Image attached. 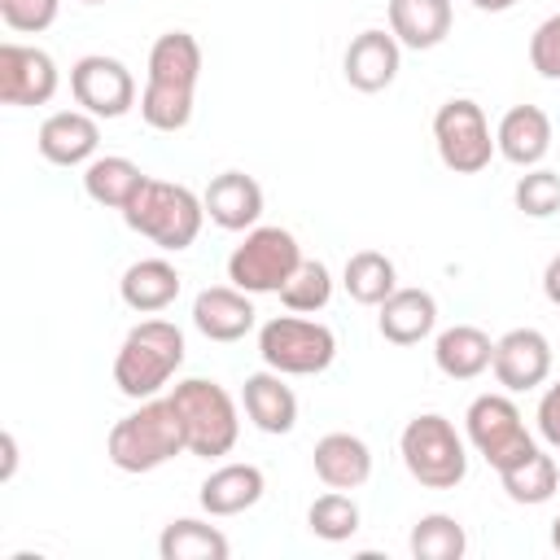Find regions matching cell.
<instances>
[{"instance_id": "obj_38", "label": "cell", "mask_w": 560, "mask_h": 560, "mask_svg": "<svg viewBox=\"0 0 560 560\" xmlns=\"http://www.w3.org/2000/svg\"><path fill=\"white\" fill-rule=\"evenodd\" d=\"M0 446H4V468H0V481H9V477H13V468H18V438H13V433H4V438H0Z\"/></svg>"}, {"instance_id": "obj_23", "label": "cell", "mask_w": 560, "mask_h": 560, "mask_svg": "<svg viewBox=\"0 0 560 560\" xmlns=\"http://www.w3.org/2000/svg\"><path fill=\"white\" fill-rule=\"evenodd\" d=\"M267 490V477L258 464H219L201 481V512L206 516H241L249 512Z\"/></svg>"}, {"instance_id": "obj_29", "label": "cell", "mask_w": 560, "mask_h": 560, "mask_svg": "<svg viewBox=\"0 0 560 560\" xmlns=\"http://www.w3.org/2000/svg\"><path fill=\"white\" fill-rule=\"evenodd\" d=\"M341 284H346V293H350L359 306H381V302L398 289V267H394V258H385L381 249H359V254L346 258Z\"/></svg>"}, {"instance_id": "obj_26", "label": "cell", "mask_w": 560, "mask_h": 560, "mask_svg": "<svg viewBox=\"0 0 560 560\" xmlns=\"http://www.w3.org/2000/svg\"><path fill=\"white\" fill-rule=\"evenodd\" d=\"M144 171L131 162V158H122V153H96L88 166H83V192L96 201V206H105V210H127L131 201H136V192L144 188Z\"/></svg>"}, {"instance_id": "obj_37", "label": "cell", "mask_w": 560, "mask_h": 560, "mask_svg": "<svg viewBox=\"0 0 560 560\" xmlns=\"http://www.w3.org/2000/svg\"><path fill=\"white\" fill-rule=\"evenodd\" d=\"M542 293H547V302H551V306H560V254L542 267Z\"/></svg>"}, {"instance_id": "obj_21", "label": "cell", "mask_w": 560, "mask_h": 560, "mask_svg": "<svg viewBox=\"0 0 560 560\" xmlns=\"http://www.w3.org/2000/svg\"><path fill=\"white\" fill-rule=\"evenodd\" d=\"M311 464L328 490H359L372 477V446L359 433H324Z\"/></svg>"}, {"instance_id": "obj_8", "label": "cell", "mask_w": 560, "mask_h": 560, "mask_svg": "<svg viewBox=\"0 0 560 560\" xmlns=\"http://www.w3.org/2000/svg\"><path fill=\"white\" fill-rule=\"evenodd\" d=\"M302 262V245L289 228L276 223H258L245 232V241L228 254V280L245 293H280L284 280L298 271Z\"/></svg>"}, {"instance_id": "obj_22", "label": "cell", "mask_w": 560, "mask_h": 560, "mask_svg": "<svg viewBox=\"0 0 560 560\" xmlns=\"http://www.w3.org/2000/svg\"><path fill=\"white\" fill-rule=\"evenodd\" d=\"M118 298L136 315H158L179 298V267L171 258H136L118 280Z\"/></svg>"}, {"instance_id": "obj_6", "label": "cell", "mask_w": 560, "mask_h": 560, "mask_svg": "<svg viewBox=\"0 0 560 560\" xmlns=\"http://www.w3.org/2000/svg\"><path fill=\"white\" fill-rule=\"evenodd\" d=\"M398 455H402L407 472L424 490H455L468 477V446H464V438L455 433V424L442 411L411 416L402 424Z\"/></svg>"}, {"instance_id": "obj_39", "label": "cell", "mask_w": 560, "mask_h": 560, "mask_svg": "<svg viewBox=\"0 0 560 560\" xmlns=\"http://www.w3.org/2000/svg\"><path fill=\"white\" fill-rule=\"evenodd\" d=\"M516 0H472V9H481V13H508Z\"/></svg>"}, {"instance_id": "obj_25", "label": "cell", "mask_w": 560, "mask_h": 560, "mask_svg": "<svg viewBox=\"0 0 560 560\" xmlns=\"http://www.w3.org/2000/svg\"><path fill=\"white\" fill-rule=\"evenodd\" d=\"M455 9L451 0H389V31L402 48H438L451 35Z\"/></svg>"}, {"instance_id": "obj_10", "label": "cell", "mask_w": 560, "mask_h": 560, "mask_svg": "<svg viewBox=\"0 0 560 560\" xmlns=\"http://www.w3.org/2000/svg\"><path fill=\"white\" fill-rule=\"evenodd\" d=\"M464 429H468V442L472 451L499 472L516 459H525L534 451V438L525 429V416L521 407L508 398V394H477L464 411Z\"/></svg>"}, {"instance_id": "obj_9", "label": "cell", "mask_w": 560, "mask_h": 560, "mask_svg": "<svg viewBox=\"0 0 560 560\" xmlns=\"http://www.w3.org/2000/svg\"><path fill=\"white\" fill-rule=\"evenodd\" d=\"M433 144H438L442 166L455 171V175H477L499 153L494 136H490V122H486V114H481V105L472 96H451V101L438 105Z\"/></svg>"}, {"instance_id": "obj_18", "label": "cell", "mask_w": 560, "mask_h": 560, "mask_svg": "<svg viewBox=\"0 0 560 560\" xmlns=\"http://www.w3.org/2000/svg\"><path fill=\"white\" fill-rule=\"evenodd\" d=\"M494 149L503 162L529 171L551 153V118L538 105H512L494 127Z\"/></svg>"}, {"instance_id": "obj_19", "label": "cell", "mask_w": 560, "mask_h": 560, "mask_svg": "<svg viewBox=\"0 0 560 560\" xmlns=\"http://www.w3.org/2000/svg\"><path fill=\"white\" fill-rule=\"evenodd\" d=\"M241 407H245L249 424L258 433H271V438L293 433V424H298V394L284 385V372H271V368L245 376Z\"/></svg>"}, {"instance_id": "obj_3", "label": "cell", "mask_w": 560, "mask_h": 560, "mask_svg": "<svg viewBox=\"0 0 560 560\" xmlns=\"http://www.w3.org/2000/svg\"><path fill=\"white\" fill-rule=\"evenodd\" d=\"M179 424H184V446L197 459H223L232 455L236 438H241V407L236 398L210 381V376H184L175 381V389L166 394Z\"/></svg>"}, {"instance_id": "obj_5", "label": "cell", "mask_w": 560, "mask_h": 560, "mask_svg": "<svg viewBox=\"0 0 560 560\" xmlns=\"http://www.w3.org/2000/svg\"><path fill=\"white\" fill-rule=\"evenodd\" d=\"M122 223L131 232H140L144 241H153L162 254H179L201 236L206 223V206L188 184L175 179H144V188L136 192V201L122 210Z\"/></svg>"}, {"instance_id": "obj_14", "label": "cell", "mask_w": 560, "mask_h": 560, "mask_svg": "<svg viewBox=\"0 0 560 560\" xmlns=\"http://www.w3.org/2000/svg\"><path fill=\"white\" fill-rule=\"evenodd\" d=\"M258 311H254V293L236 289V284H210L192 298V328L206 341H241L245 332H254Z\"/></svg>"}, {"instance_id": "obj_27", "label": "cell", "mask_w": 560, "mask_h": 560, "mask_svg": "<svg viewBox=\"0 0 560 560\" xmlns=\"http://www.w3.org/2000/svg\"><path fill=\"white\" fill-rule=\"evenodd\" d=\"M158 556L162 560H228L232 542L219 525H206L197 516H179L162 529L158 538Z\"/></svg>"}, {"instance_id": "obj_35", "label": "cell", "mask_w": 560, "mask_h": 560, "mask_svg": "<svg viewBox=\"0 0 560 560\" xmlns=\"http://www.w3.org/2000/svg\"><path fill=\"white\" fill-rule=\"evenodd\" d=\"M529 66L542 79H560V13L542 18L529 35Z\"/></svg>"}, {"instance_id": "obj_40", "label": "cell", "mask_w": 560, "mask_h": 560, "mask_svg": "<svg viewBox=\"0 0 560 560\" xmlns=\"http://www.w3.org/2000/svg\"><path fill=\"white\" fill-rule=\"evenodd\" d=\"M551 547H556V551H560V516H556V521H551Z\"/></svg>"}, {"instance_id": "obj_4", "label": "cell", "mask_w": 560, "mask_h": 560, "mask_svg": "<svg viewBox=\"0 0 560 560\" xmlns=\"http://www.w3.org/2000/svg\"><path fill=\"white\" fill-rule=\"evenodd\" d=\"M184 424L171 407V398H144L136 411L114 420L105 438V455L118 472H153L184 455Z\"/></svg>"}, {"instance_id": "obj_13", "label": "cell", "mask_w": 560, "mask_h": 560, "mask_svg": "<svg viewBox=\"0 0 560 560\" xmlns=\"http://www.w3.org/2000/svg\"><path fill=\"white\" fill-rule=\"evenodd\" d=\"M494 381L508 394H525L538 389L551 376V341L538 328H512L494 341V359H490Z\"/></svg>"}, {"instance_id": "obj_24", "label": "cell", "mask_w": 560, "mask_h": 560, "mask_svg": "<svg viewBox=\"0 0 560 560\" xmlns=\"http://www.w3.org/2000/svg\"><path fill=\"white\" fill-rule=\"evenodd\" d=\"M490 359H494V341L477 324H451L433 337V363L451 381H477L490 368Z\"/></svg>"}, {"instance_id": "obj_12", "label": "cell", "mask_w": 560, "mask_h": 560, "mask_svg": "<svg viewBox=\"0 0 560 560\" xmlns=\"http://www.w3.org/2000/svg\"><path fill=\"white\" fill-rule=\"evenodd\" d=\"M57 61L44 48L31 44H0V101L31 109V105H48L57 96Z\"/></svg>"}, {"instance_id": "obj_41", "label": "cell", "mask_w": 560, "mask_h": 560, "mask_svg": "<svg viewBox=\"0 0 560 560\" xmlns=\"http://www.w3.org/2000/svg\"><path fill=\"white\" fill-rule=\"evenodd\" d=\"M83 4H105V0H83Z\"/></svg>"}, {"instance_id": "obj_1", "label": "cell", "mask_w": 560, "mask_h": 560, "mask_svg": "<svg viewBox=\"0 0 560 560\" xmlns=\"http://www.w3.org/2000/svg\"><path fill=\"white\" fill-rule=\"evenodd\" d=\"M201 79V44L188 31H166L149 48V74L140 92V118L153 131H184L192 122Z\"/></svg>"}, {"instance_id": "obj_32", "label": "cell", "mask_w": 560, "mask_h": 560, "mask_svg": "<svg viewBox=\"0 0 560 560\" xmlns=\"http://www.w3.org/2000/svg\"><path fill=\"white\" fill-rule=\"evenodd\" d=\"M306 529L324 542H346L359 534V503L346 490H328L306 508Z\"/></svg>"}, {"instance_id": "obj_15", "label": "cell", "mask_w": 560, "mask_h": 560, "mask_svg": "<svg viewBox=\"0 0 560 560\" xmlns=\"http://www.w3.org/2000/svg\"><path fill=\"white\" fill-rule=\"evenodd\" d=\"M398 66H402V44L394 39V31H359L341 57V74L354 92H385L394 79H398Z\"/></svg>"}, {"instance_id": "obj_36", "label": "cell", "mask_w": 560, "mask_h": 560, "mask_svg": "<svg viewBox=\"0 0 560 560\" xmlns=\"http://www.w3.org/2000/svg\"><path fill=\"white\" fill-rule=\"evenodd\" d=\"M534 420H538V438H542L547 446H556V451H560V376L542 389Z\"/></svg>"}, {"instance_id": "obj_7", "label": "cell", "mask_w": 560, "mask_h": 560, "mask_svg": "<svg viewBox=\"0 0 560 560\" xmlns=\"http://www.w3.org/2000/svg\"><path fill=\"white\" fill-rule=\"evenodd\" d=\"M258 354L271 372L284 376H319L332 368L337 359V332L319 319H306L298 311L289 315H271L258 328Z\"/></svg>"}, {"instance_id": "obj_11", "label": "cell", "mask_w": 560, "mask_h": 560, "mask_svg": "<svg viewBox=\"0 0 560 560\" xmlns=\"http://www.w3.org/2000/svg\"><path fill=\"white\" fill-rule=\"evenodd\" d=\"M70 92L79 101V109L96 114V118H122L136 105V79L118 57L105 52H88L70 66Z\"/></svg>"}, {"instance_id": "obj_16", "label": "cell", "mask_w": 560, "mask_h": 560, "mask_svg": "<svg viewBox=\"0 0 560 560\" xmlns=\"http://www.w3.org/2000/svg\"><path fill=\"white\" fill-rule=\"evenodd\" d=\"M39 158L52 166H88L101 144V122L88 109H57L39 122Z\"/></svg>"}, {"instance_id": "obj_2", "label": "cell", "mask_w": 560, "mask_h": 560, "mask_svg": "<svg viewBox=\"0 0 560 560\" xmlns=\"http://www.w3.org/2000/svg\"><path fill=\"white\" fill-rule=\"evenodd\" d=\"M184 368V332L171 319H140L136 328H127L118 354H114V385L118 394L144 402L158 398L175 372Z\"/></svg>"}, {"instance_id": "obj_34", "label": "cell", "mask_w": 560, "mask_h": 560, "mask_svg": "<svg viewBox=\"0 0 560 560\" xmlns=\"http://www.w3.org/2000/svg\"><path fill=\"white\" fill-rule=\"evenodd\" d=\"M57 9L61 0H0V18L9 31L18 35H39L57 22Z\"/></svg>"}, {"instance_id": "obj_17", "label": "cell", "mask_w": 560, "mask_h": 560, "mask_svg": "<svg viewBox=\"0 0 560 560\" xmlns=\"http://www.w3.org/2000/svg\"><path fill=\"white\" fill-rule=\"evenodd\" d=\"M201 206H206V219L223 232H249L258 228L262 219V184L245 171H223L206 184L201 192Z\"/></svg>"}, {"instance_id": "obj_30", "label": "cell", "mask_w": 560, "mask_h": 560, "mask_svg": "<svg viewBox=\"0 0 560 560\" xmlns=\"http://www.w3.org/2000/svg\"><path fill=\"white\" fill-rule=\"evenodd\" d=\"M407 547H411L416 560H459V556L468 551V534H464V525H459L455 516L429 512V516H420V521L411 525Z\"/></svg>"}, {"instance_id": "obj_33", "label": "cell", "mask_w": 560, "mask_h": 560, "mask_svg": "<svg viewBox=\"0 0 560 560\" xmlns=\"http://www.w3.org/2000/svg\"><path fill=\"white\" fill-rule=\"evenodd\" d=\"M512 201L525 219H551L560 210V171H547V166H529L516 188H512Z\"/></svg>"}, {"instance_id": "obj_31", "label": "cell", "mask_w": 560, "mask_h": 560, "mask_svg": "<svg viewBox=\"0 0 560 560\" xmlns=\"http://www.w3.org/2000/svg\"><path fill=\"white\" fill-rule=\"evenodd\" d=\"M280 302H284V311H298V315L324 311V306L332 302V271H328L319 258H302L298 271L284 280Z\"/></svg>"}, {"instance_id": "obj_20", "label": "cell", "mask_w": 560, "mask_h": 560, "mask_svg": "<svg viewBox=\"0 0 560 560\" xmlns=\"http://www.w3.org/2000/svg\"><path fill=\"white\" fill-rule=\"evenodd\" d=\"M376 328L389 346H416L438 328V298L429 289H394L376 306Z\"/></svg>"}, {"instance_id": "obj_28", "label": "cell", "mask_w": 560, "mask_h": 560, "mask_svg": "<svg viewBox=\"0 0 560 560\" xmlns=\"http://www.w3.org/2000/svg\"><path fill=\"white\" fill-rule=\"evenodd\" d=\"M499 481H503V494L512 503L538 508V503H547L560 490V468H556V455H547L542 446H534L525 459L499 468Z\"/></svg>"}]
</instances>
